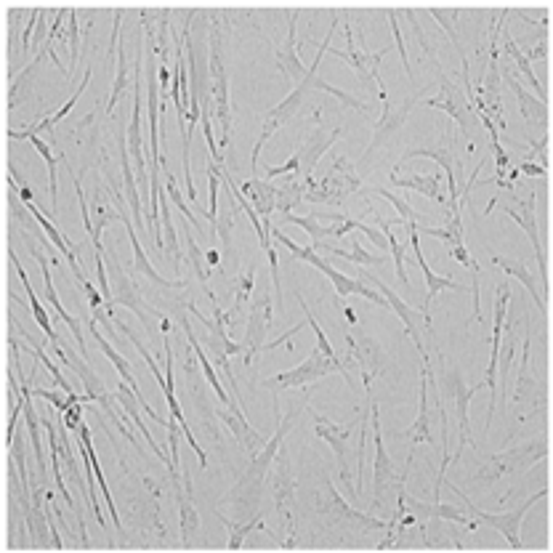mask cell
I'll list each match as a JSON object with an SVG mask.
<instances>
[{
	"mask_svg": "<svg viewBox=\"0 0 553 553\" xmlns=\"http://www.w3.org/2000/svg\"><path fill=\"white\" fill-rule=\"evenodd\" d=\"M285 224H296L301 226V229H306V234L312 237V245L309 248H317L325 237H333V229L330 226H322L320 221H317V216L314 213H309V216H293V213H285V216H280V221H277V229H282Z\"/></svg>",
	"mask_w": 553,
	"mask_h": 553,
	"instance_id": "45",
	"label": "cell"
},
{
	"mask_svg": "<svg viewBox=\"0 0 553 553\" xmlns=\"http://www.w3.org/2000/svg\"><path fill=\"white\" fill-rule=\"evenodd\" d=\"M447 487H450L452 492H458L460 498H463V506H466L468 516L474 519L476 524H484V527H492V530H498L503 538L508 540V546L514 548V551H522L524 548V540H522V522L524 516H527V511H530L538 500H546L548 498V490L543 487V490H538L532 498H527L522 503V506L511 508V511H503V514H490V511H482V508H476L471 500H468V495L460 487H455V484L447 482Z\"/></svg>",
	"mask_w": 553,
	"mask_h": 553,
	"instance_id": "13",
	"label": "cell"
},
{
	"mask_svg": "<svg viewBox=\"0 0 553 553\" xmlns=\"http://www.w3.org/2000/svg\"><path fill=\"white\" fill-rule=\"evenodd\" d=\"M359 229H362V221L351 219L349 213H346V219L341 221V226H335V229H333V237H343V234L359 232Z\"/></svg>",
	"mask_w": 553,
	"mask_h": 553,
	"instance_id": "60",
	"label": "cell"
},
{
	"mask_svg": "<svg viewBox=\"0 0 553 553\" xmlns=\"http://www.w3.org/2000/svg\"><path fill=\"white\" fill-rule=\"evenodd\" d=\"M128 94V56H125V40L120 38L117 43V72H115V83H112V94L107 99V117L115 112L117 102Z\"/></svg>",
	"mask_w": 553,
	"mask_h": 553,
	"instance_id": "46",
	"label": "cell"
},
{
	"mask_svg": "<svg viewBox=\"0 0 553 553\" xmlns=\"http://www.w3.org/2000/svg\"><path fill=\"white\" fill-rule=\"evenodd\" d=\"M386 16H389L391 32H394V43H397V48H399V56H402V67H405L407 78H410L415 83V72H413V67H410V62H407L405 35H402V27H399V22H397V11H394V8H386Z\"/></svg>",
	"mask_w": 553,
	"mask_h": 553,
	"instance_id": "56",
	"label": "cell"
},
{
	"mask_svg": "<svg viewBox=\"0 0 553 553\" xmlns=\"http://www.w3.org/2000/svg\"><path fill=\"white\" fill-rule=\"evenodd\" d=\"M272 306L274 298L269 293H264L261 298H256L250 304L248 312V328H245V341H242V362L245 367H253V362H258V357L264 354L266 346V333L272 328Z\"/></svg>",
	"mask_w": 553,
	"mask_h": 553,
	"instance_id": "23",
	"label": "cell"
},
{
	"mask_svg": "<svg viewBox=\"0 0 553 553\" xmlns=\"http://www.w3.org/2000/svg\"><path fill=\"white\" fill-rule=\"evenodd\" d=\"M359 195H378V197H383V200H389L391 205H394V208H397V213H399V219H405V221H415V224H421L423 221V216L418 211H415L413 205L407 203L405 197H399V195H394V192H391V189H383V187H378V189H373V187H362L359 189Z\"/></svg>",
	"mask_w": 553,
	"mask_h": 553,
	"instance_id": "50",
	"label": "cell"
},
{
	"mask_svg": "<svg viewBox=\"0 0 553 553\" xmlns=\"http://www.w3.org/2000/svg\"><path fill=\"white\" fill-rule=\"evenodd\" d=\"M548 458V434H543L540 439H532V442H524L519 447H508L503 452H495L490 458L484 460L479 471L471 476V484H495L500 476L514 474V471H522V468L535 466L538 460Z\"/></svg>",
	"mask_w": 553,
	"mask_h": 553,
	"instance_id": "12",
	"label": "cell"
},
{
	"mask_svg": "<svg viewBox=\"0 0 553 553\" xmlns=\"http://www.w3.org/2000/svg\"><path fill=\"white\" fill-rule=\"evenodd\" d=\"M165 195L171 197V203L179 208V213H184V219L192 221V226H195V229H203V221L197 219L195 213H192V208L187 205V200L181 197V192H179V187H176V179H173V176H168V181H165Z\"/></svg>",
	"mask_w": 553,
	"mask_h": 553,
	"instance_id": "54",
	"label": "cell"
},
{
	"mask_svg": "<svg viewBox=\"0 0 553 553\" xmlns=\"http://www.w3.org/2000/svg\"><path fill=\"white\" fill-rule=\"evenodd\" d=\"M86 328L91 330V335H94L96 346H99V349H102L104 357L110 359L112 365H115L117 375H120V381L128 383V386H131L133 394H136V397H139L141 407H144V413H149V418H152V421H155V423H160V426H171L173 418H171V421H165L163 415L155 413V410H152V407H149V402H147V399H144V394H141V391H139V381H136V378H133V373H131V365H128V359H125L123 354H120V351H117L115 346H112V343L107 341V338H104L102 333H99V322H96L94 317H86Z\"/></svg>",
	"mask_w": 553,
	"mask_h": 553,
	"instance_id": "26",
	"label": "cell"
},
{
	"mask_svg": "<svg viewBox=\"0 0 553 553\" xmlns=\"http://www.w3.org/2000/svg\"><path fill=\"white\" fill-rule=\"evenodd\" d=\"M285 14H288V35H285L282 43L274 46V62H277V70L282 72V78L290 80V83H301L306 75V67L304 62H301V56H298L301 46H304V43H298L296 38L298 11L296 8H288Z\"/></svg>",
	"mask_w": 553,
	"mask_h": 553,
	"instance_id": "27",
	"label": "cell"
},
{
	"mask_svg": "<svg viewBox=\"0 0 553 553\" xmlns=\"http://www.w3.org/2000/svg\"><path fill=\"white\" fill-rule=\"evenodd\" d=\"M423 96H426V86H421L415 94H410L402 104H397V107H386L383 110V115L375 120L373 125V139H370V144H367L365 155H362V160H359L354 168H357V173L365 179L367 173H370V168L375 165V160H378V155L383 152V147L389 144L394 136L399 133V128L407 123V117L413 115L415 104L421 102Z\"/></svg>",
	"mask_w": 553,
	"mask_h": 553,
	"instance_id": "14",
	"label": "cell"
},
{
	"mask_svg": "<svg viewBox=\"0 0 553 553\" xmlns=\"http://www.w3.org/2000/svg\"><path fill=\"white\" fill-rule=\"evenodd\" d=\"M176 492V503H179V527H181V546H195L197 532H200V514H197L195 498H192V474L184 471L179 482H171Z\"/></svg>",
	"mask_w": 553,
	"mask_h": 553,
	"instance_id": "30",
	"label": "cell"
},
{
	"mask_svg": "<svg viewBox=\"0 0 553 553\" xmlns=\"http://www.w3.org/2000/svg\"><path fill=\"white\" fill-rule=\"evenodd\" d=\"M208 192H211V208L205 213V219L211 221V226L216 229V216H219V168L216 163H208Z\"/></svg>",
	"mask_w": 553,
	"mask_h": 553,
	"instance_id": "55",
	"label": "cell"
},
{
	"mask_svg": "<svg viewBox=\"0 0 553 553\" xmlns=\"http://www.w3.org/2000/svg\"><path fill=\"white\" fill-rule=\"evenodd\" d=\"M516 171H519V176H538V179H548V168H540L538 163H527V160H524L522 165H516Z\"/></svg>",
	"mask_w": 553,
	"mask_h": 553,
	"instance_id": "59",
	"label": "cell"
},
{
	"mask_svg": "<svg viewBox=\"0 0 553 553\" xmlns=\"http://www.w3.org/2000/svg\"><path fill=\"white\" fill-rule=\"evenodd\" d=\"M426 107L442 110L458 123L460 133L468 139V152H474V141H471V131H474V107L463 94V88L458 83H452L442 70H439V94L434 99H426Z\"/></svg>",
	"mask_w": 553,
	"mask_h": 553,
	"instance_id": "21",
	"label": "cell"
},
{
	"mask_svg": "<svg viewBox=\"0 0 553 553\" xmlns=\"http://www.w3.org/2000/svg\"><path fill=\"white\" fill-rule=\"evenodd\" d=\"M317 516L325 527L341 532H354V535H370V532H386V519H378L373 514L351 508L343 495L335 490L333 479L322 474L320 490H317Z\"/></svg>",
	"mask_w": 553,
	"mask_h": 553,
	"instance_id": "5",
	"label": "cell"
},
{
	"mask_svg": "<svg viewBox=\"0 0 553 553\" xmlns=\"http://www.w3.org/2000/svg\"><path fill=\"white\" fill-rule=\"evenodd\" d=\"M277 468H274L272 476V492H274V506H277V516H280V532L274 535L277 546L290 551V548H298V530H296V474L290 468V450L288 444L282 442L280 452H277Z\"/></svg>",
	"mask_w": 553,
	"mask_h": 553,
	"instance_id": "7",
	"label": "cell"
},
{
	"mask_svg": "<svg viewBox=\"0 0 553 553\" xmlns=\"http://www.w3.org/2000/svg\"><path fill=\"white\" fill-rule=\"evenodd\" d=\"M333 373H341L351 389L357 391V383H354L351 373L341 362V357H325L320 349H314L312 354H309L301 365L293 367V370H285V373H277L272 375V378H264L261 386H264L266 391H272V394H280V391L290 389H309L312 383H317L320 378Z\"/></svg>",
	"mask_w": 553,
	"mask_h": 553,
	"instance_id": "10",
	"label": "cell"
},
{
	"mask_svg": "<svg viewBox=\"0 0 553 553\" xmlns=\"http://www.w3.org/2000/svg\"><path fill=\"white\" fill-rule=\"evenodd\" d=\"M343 32H346V48H328V54H333L335 59H341L351 67V70L357 72L359 83L365 91L370 94H378L383 99V110L391 107L389 104V94H386V83L381 78V62L389 56L391 48H383V51H367L365 43V32L359 30L354 35V24L349 22V11H343Z\"/></svg>",
	"mask_w": 553,
	"mask_h": 553,
	"instance_id": "3",
	"label": "cell"
},
{
	"mask_svg": "<svg viewBox=\"0 0 553 553\" xmlns=\"http://www.w3.org/2000/svg\"><path fill=\"white\" fill-rule=\"evenodd\" d=\"M181 328H184V335H187V343H189V346H192V349H195L197 362H200V370H203L205 381L211 383V389H213V394H216V399H219L221 405H226V407L234 405L237 399H232V397H229V394H226L224 389H221L219 373H216V367H213V359L208 357V354H205L203 346H200V341H197V335L192 333V325H189L187 317H181Z\"/></svg>",
	"mask_w": 553,
	"mask_h": 553,
	"instance_id": "38",
	"label": "cell"
},
{
	"mask_svg": "<svg viewBox=\"0 0 553 553\" xmlns=\"http://www.w3.org/2000/svg\"><path fill=\"white\" fill-rule=\"evenodd\" d=\"M524 149H527V155H524L527 163H535V160H538L540 168H548V133H543L538 141L524 144Z\"/></svg>",
	"mask_w": 553,
	"mask_h": 553,
	"instance_id": "57",
	"label": "cell"
},
{
	"mask_svg": "<svg viewBox=\"0 0 553 553\" xmlns=\"http://www.w3.org/2000/svg\"><path fill=\"white\" fill-rule=\"evenodd\" d=\"M240 192L250 200V205L256 208V213L261 216V224H264V232H272V213L277 211V184L266 179H248L240 187Z\"/></svg>",
	"mask_w": 553,
	"mask_h": 553,
	"instance_id": "33",
	"label": "cell"
},
{
	"mask_svg": "<svg viewBox=\"0 0 553 553\" xmlns=\"http://www.w3.org/2000/svg\"><path fill=\"white\" fill-rule=\"evenodd\" d=\"M357 274L362 277V282L373 285V288L378 290L383 298H386L389 309H394V312H397V317L402 320V325H405L407 335H410V341L415 343L418 354H421V351H429L423 341H426V335H429V338H434V333H431V317H426V314L418 312V309H413V306H407L405 298L397 296V290L389 288L386 282H381L378 277H373V274H367L365 266H357Z\"/></svg>",
	"mask_w": 553,
	"mask_h": 553,
	"instance_id": "16",
	"label": "cell"
},
{
	"mask_svg": "<svg viewBox=\"0 0 553 553\" xmlns=\"http://www.w3.org/2000/svg\"><path fill=\"white\" fill-rule=\"evenodd\" d=\"M405 16L407 19H410V24H413V32H415V40H418V46H421V54H429V59H431V64H434V67H437V72H439V59H437V48L431 46V40H429V35H426V32H423V24L418 22V16H415V11L413 8H405Z\"/></svg>",
	"mask_w": 553,
	"mask_h": 553,
	"instance_id": "53",
	"label": "cell"
},
{
	"mask_svg": "<svg viewBox=\"0 0 553 553\" xmlns=\"http://www.w3.org/2000/svg\"><path fill=\"white\" fill-rule=\"evenodd\" d=\"M59 40L67 43V51H70V78L75 67H78L80 51H83V43H80V24H78V11L70 8V19H67V30L59 32ZM67 78V80H70Z\"/></svg>",
	"mask_w": 553,
	"mask_h": 553,
	"instance_id": "49",
	"label": "cell"
},
{
	"mask_svg": "<svg viewBox=\"0 0 553 553\" xmlns=\"http://www.w3.org/2000/svg\"><path fill=\"white\" fill-rule=\"evenodd\" d=\"M91 72H94V70H91V67H86V78L80 80L78 91H75V94H72V96H70V99H67V102H64V104H62V107H59V110H56V112H51V115H48V117H43V120H40V123H38V125H30V128H24V131H30V133H38V136H40V133H43V131H54L56 125L62 123L64 117L70 115V112H72V107H75V104H78V99H80V96L86 94L88 83H91Z\"/></svg>",
	"mask_w": 553,
	"mask_h": 553,
	"instance_id": "44",
	"label": "cell"
},
{
	"mask_svg": "<svg viewBox=\"0 0 553 553\" xmlns=\"http://www.w3.org/2000/svg\"><path fill=\"white\" fill-rule=\"evenodd\" d=\"M213 415H216V418L224 423L226 429L232 431L234 439H237V444L242 447V452H248L250 458H253V455H256V452L266 444L264 434L253 429V426L248 423V418H245V410H242L240 402H234V405H229V407H219V410H216Z\"/></svg>",
	"mask_w": 553,
	"mask_h": 553,
	"instance_id": "29",
	"label": "cell"
},
{
	"mask_svg": "<svg viewBox=\"0 0 553 553\" xmlns=\"http://www.w3.org/2000/svg\"><path fill=\"white\" fill-rule=\"evenodd\" d=\"M516 40V38H514ZM516 46L524 54L527 62H548V54H551V43H548V27H540L538 35H527V38L516 40Z\"/></svg>",
	"mask_w": 553,
	"mask_h": 553,
	"instance_id": "47",
	"label": "cell"
},
{
	"mask_svg": "<svg viewBox=\"0 0 553 553\" xmlns=\"http://www.w3.org/2000/svg\"><path fill=\"white\" fill-rule=\"evenodd\" d=\"M306 181V203L314 205H343L354 192L365 187V179L359 176L357 168L349 163V157L333 155V163L322 176H309Z\"/></svg>",
	"mask_w": 553,
	"mask_h": 553,
	"instance_id": "6",
	"label": "cell"
},
{
	"mask_svg": "<svg viewBox=\"0 0 553 553\" xmlns=\"http://www.w3.org/2000/svg\"><path fill=\"white\" fill-rule=\"evenodd\" d=\"M256 264L248 266V272L245 274H237L234 277V306L226 312V317H229V322H234V317L240 314V309L250 301V293H253V285H256Z\"/></svg>",
	"mask_w": 553,
	"mask_h": 553,
	"instance_id": "48",
	"label": "cell"
},
{
	"mask_svg": "<svg viewBox=\"0 0 553 553\" xmlns=\"http://www.w3.org/2000/svg\"><path fill=\"white\" fill-rule=\"evenodd\" d=\"M511 282L503 280L495 288V309H492V357H490V367H487V375H484V386L490 389V402H487V418H484V434L490 437L492 429V415H495V405H498V381H495V375H498V354H500V333H503V320H506L508 306H511Z\"/></svg>",
	"mask_w": 553,
	"mask_h": 553,
	"instance_id": "17",
	"label": "cell"
},
{
	"mask_svg": "<svg viewBox=\"0 0 553 553\" xmlns=\"http://www.w3.org/2000/svg\"><path fill=\"white\" fill-rule=\"evenodd\" d=\"M107 264H110V285H112V301H115V306H125L128 312L136 314V317L141 320V325H144V330L152 333V330H155V322L149 320V314H152L155 320H163V314L155 312L152 306H147V301H144V296H141V290L136 288V282H133L131 277H128V272L120 266V261H117L112 250L107 253Z\"/></svg>",
	"mask_w": 553,
	"mask_h": 553,
	"instance_id": "19",
	"label": "cell"
},
{
	"mask_svg": "<svg viewBox=\"0 0 553 553\" xmlns=\"http://www.w3.org/2000/svg\"><path fill=\"white\" fill-rule=\"evenodd\" d=\"M532 354V333L527 330L522 343V362H519V375H516V389H514V405H508V423L514 421V429H508V439L516 437V431L522 429L524 423L538 418V415H546L548 410V386L543 381L535 378L530 365Z\"/></svg>",
	"mask_w": 553,
	"mask_h": 553,
	"instance_id": "4",
	"label": "cell"
},
{
	"mask_svg": "<svg viewBox=\"0 0 553 553\" xmlns=\"http://www.w3.org/2000/svg\"><path fill=\"white\" fill-rule=\"evenodd\" d=\"M314 88H317V91H325V94H330V96H335V99H341V102L346 104V107H351V110L362 112V115H370V112H373V107H370V104L359 102V99H354V96L346 94V91H341V88L330 86L328 80L314 78Z\"/></svg>",
	"mask_w": 553,
	"mask_h": 553,
	"instance_id": "52",
	"label": "cell"
},
{
	"mask_svg": "<svg viewBox=\"0 0 553 553\" xmlns=\"http://www.w3.org/2000/svg\"><path fill=\"white\" fill-rule=\"evenodd\" d=\"M211 14V35H208V51H211V99L216 104V115L221 120L219 149L226 152L232 141V102H229V75L224 64V27L216 11Z\"/></svg>",
	"mask_w": 553,
	"mask_h": 553,
	"instance_id": "8",
	"label": "cell"
},
{
	"mask_svg": "<svg viewBox=\"0 0 553 553\" xmlns=\"http://www.w3.org/2000/svg\"><path fill=\"white\" fill-rule=\"evenodd\" d=\"M359 421H362V413H357V418L349 423H338L333 421V418H328V415L322 413H314V434L322 439V442H328L330 447H333L335 458H338V466H341V482L343 487L349 490L351 498H357V487H354V476H351V466H349V437L351 431L357 429Z\"/></svg>",
	"mask_w": 553,
	"mask_h": 553,
	"instance_id": "18",
	"label": "cell"
},
{
	"mask_svg": "<svg viewBox=\"0 0 553 553\" xmlns=\"http://www.w3.org/2000/svg\"><path fill=\"white\" fill-rule=\"evenodd\" d=\"M437 389H439V397L450 399L452 407H455V415H458L460 442H458V450L450 455V463H458V458L463 455V450H466V444L468 447H474V450H479L474 442V434H471L468 405H471V399H474L476 391L484 389V383L466 386V383H463V375H460V370H444V373L437 378Z\"/></svg>",
	"mask_w": 553,
	"mask_h": 553,
	"instance_id": "15",
	"label": "cell"
},
{
	"mask_svg": "<svg viewBox=\"0 0 553 553\" xmlns=\"http://www.w3.org/2000/svg\"><path fill=\"white\" fill-rule=\"evenodd\" d=\"M330 16H333V22H330L328 35H325V40H322L320 51H317V56H314L312 67L306 70L304 80H301V83H296V86H293V91H290V94L285 96L280 104H277V107H272V110L264 112L261 136H258V141L253 144V155H250V171H253V173L258 171V160H261V149L266 147V141L272 139L274 133L280 131L282 125L290 123V120H293V117L301 112V107H304V102H306V96L314 91V78H317V70H320L322 59H325L330 43H333L335 30H338V11H330Z\"/></svg>",
	"mask_w": 553,
	"mask_h": 553,
	"instance_id": "2",
	"label": "cell"
},
{
	"mask_svg": "<svg viewBox=\"0 0 553 553\" xmlns=\"http://www.w3.org/2000/svg\"><path fill=\"white\" fill-rule=\"evenodd\" d=\"M343 351L354 359V365L362 373V386L365 391L373 389L375 378H381L389 370V354L381 349V343L365 333H346L343 335Z\"/></svg>",
	"mask_w": 553,
	"mask_h": 553,
	"instance_id": "20",
	"label": "cell"
},
{
	"mask_svg": "<svg viewBox=\"0 0 553 553\" xmlns=\"http://www.w3.org/2000/svg\"><path fill=\"white\" fill-rule=\"evenodd\" d=\"M306 402H309V397H304L301 405L293 402L290 413L282 418L280 402H277V394H274V418H277V431H274L272 439H269V442H266L264 447L253 455V458H250V466L242 471L240 479H237V482L229 487V492H226L224 498L219 500V508H232L237 522H248V519H253V516L261 511L266 476H269V471H272L274 458H277V452H280L285 437H288L290 431H293V426H296L298 418H301V410H304Z\"/></svg>",
	"mask_w": 553,
	"mask_h": 553,
	"instance_id": "1",
	"label": "cell"
},
{
	"mask_svg": "<svg viewBox=\"0 0 553 553\" xmlns=\"http://www.w3.org/2000/svg\"><path fill=\"white\" fill-rule=\"evenodd\" d=\"M83 407H86L83 402H75V405H72L70 410L62 415V423L67 426V429L78 431V426L83 423Z\"/></svg>",
	"mask_w": 553,
	"mask_h": 553,
	"instance_id": "58",
	"label": "cell"
},
{
	"mask_svg": "<svg viewBox=\"0 0 553 553\" xmlns=\"http://www.w3.org/2000/svg\"><path fill=\"white\" fill-rule=\"evenodd\" d=\"M498 48H503V54L508 56V59H514L516 70L522 72L524 78L532 83V91H535V96H538L540 102L548 104V88L543 86V80L535 75V70H532V64L524 59V54L519 51V46H516V40L511 38V30H506V22H503V27H500V40H498Z\"/></svg>",
	"mask_w": 553,
	"mask_h": 553,
	"instance_id": "36",
	"label": "cell"
},
{
	"mask_svg": "<svg viewBox=\"0 0 553 553\" xmlns=\"http://www.w3.org/2000/svg\"><path fill=\"white\" fill-rule=\"evenodd\" d=\"M370 415H373V444H375V458H373V498H370V511L373 514H381V508L389 506V500H397V490H402L407 484V476L397 474L394 468V460L386 452V444H383V431H381V413H378V405L370 397Z\"/></svg>",
	"mask_w": 553,
	"mask_h": 553,
	"instance_id": "11",
	"label": "cell"
},
{
	"mask_svg": "<svg viewBox=\"0 0 553 553\" xmlns=\"http://www.w3.org/2000/svg\"><path fill=\"white\" fill-rule=\"evenodd\" d=\"M8 258H11V264H14L16 274H19V280H22L24 293H27V298H30V312H32V317H35V322H38L40 328H43V333H46L48 343H56V341H59V335H56L54 325H51V317H48L46 306H43V301H40V298H38V293L32 290L30 277H27V272H24L22 261H19V256H16V253H14V248L8 250Z\"/></svg>",
	"mask_w": 553,
	"mask_h": 553,
	"instance_id": "37",
	"label": "cell"
},
{
	"mask_svg": "<svg viewBox=\"0 0 553 553\" xmlns=\"http://www.w3.org/2000/svg\"><path fill=\"white\" fill-rule=\"evenodd\" d=\"M346 131H349V128H343V125H335L333 131H325L322 125L309 128L304 139L296 144V152H293V155L298 157V179H309V176H314L320 157L325 155L341 136H346Z\"/></svg>",
	"mask_w": 553,
	"mask_h": 553,
	"instance_id": "24",
	"label": "cell"
},
{
	"mask_svg": "<svg viewBox=\"0 0 553 553\" xmlns=\"http://www.w3.org/2000/svg\"><path fill=\"white\" fill-rule=\"evenodd\" d=\"M490 256H492V264L500 266V269L506 272V277H516V280L522 282L524 288L530 290L532 301L538 304L540 314H543V317H548V298L543 296V290H540V282L532 277L530 266L524 264V261H514V258L498 256V253H490Z\"/></svg>",
	"mask_w": 553,
	"mask_h": 553,
	"instance_id": "35",
	"label": "cell"
},
{
	"mask_svg": "<svg viewBox=\"0 0 553 553\" xmlns=\"http://www.w3.org/2000/svg\"><path fill=\"white\" fill-rule=\"evenodd\" d=\"M184 242H187V258L189 264H192V269H195V277L197 282H200V288L205 290V296L213 298L216 293H213V288L208 285V277H211V264H208V258H205V253L200 250V245H197V240L192 237V229H189V221H184Z\"/></svg>",
	"mask_w": 553,
	"mask_h": 553,
	"instance_id": "43",
	"label": "cell"
},
{
	"mask_svg": "<svg viewBox=\"0 0 553 553\" xmlns=\"http://www.w3.org/2000/svg\"><path fill=\"white\" fill-rule=\"evenodd\" d=\"M500 80L506 83L511 91H514L516 102H519V110H522L524 123H527V128H530V133L538 128L540 136L543 133H548V104L540 102L538 96L532 94V91H527L524 86H519V80L511 75V70H508L506 64H500Z\"/></svg>",
	"mask_w": 553,
	"mask_h": 553,
	"instance_id": "28",
	"label": "cell"
},
{
	"mask_svg": "<svg viewBox=\"0 0 553 553\" xmlns=\"http://www.w3.org/2000/svg\"><path fill=\"white\" fill-rule=\"evenodd\" d=\"M8 139H19V141H30L32 149L38 152L43 160H46V168H48V192H51V211H59V171H56V165H59V160L64 157L62 155H51V147H48L46 141L40 139L38 133H30V131H8Z\"/></svg>",
	"mask_w": 553,
	"mask_h": 553,
	"instance_id": "34",
	"label": "cell"
},
{
	"mask_svg": "<svg viewBox=\"0 0 553 553\" xmlns=\"http://www.w3.org/2000/svg\"><path fill=\"white\" fill-rule=\"evenodd\" d=\"M434 378V365H431L429 351H421V397H418V418L407 431H399L397 437H405L410 442V455H407L405 476H410L415 460V447L418 444H434V434H431V405H429V386Z\"/></svg>",
	"mask_w": 553,
	"mask_h": 553,
	"instance_id": "22",
	"label": "cell"
},
{
	"mask_svg": "<svg viewBox=\"0 0 553 553\" xmlns=\"http://www.w3.org/2000/svg\"><path fill=\"white\" fill-rule=\"evenodd\" d=\"M24 234V232H22ZM32 234H24V242H27V248H30V256L38 261L40 266V274H43V290H46V301L56 309V314H59V320L70 328L72 338H75V346H78V351L83 354V357L88 359V349H86V335H83V320H78V317H72L67 309H64V304L59 301V293H56L54 288V280H51V272H48V258L43 256V250L35 245V242L30 240Z\"/></svg>",
	"mask_w": 553,
	"mask_h": 553,
	"instance_id": "25",
	"label": "cell"
},
{
	"mask_svg": "<svg viewBox=\"0 0 553 553\" xmlns=\"http://www.w3.org/2000/svg\"><path fill=\"white\" fill-rule=\"evenodd\" d=\"M391 184L399 189H410L418 195L429 197L434 203L447 205V197L442 195V173H410V176H391Z\"/></svg>",
	"mask_w": 553,
	"mask_h": 553,
	"instance_id": "39",
	"label": "cell"
},
{
	"mask_svg": "<svg viewBox=\"0 0 553 553\" xmlns=\"http://www.w3.org/2000/svg\"><path fill=\"white\" fill-rule=\"evenodd\" d=\"M117 144H120V168H123V197L125 203L131 205V219L133 226L139 232H149L147 229V216H144V203H141V192L136 189V176H133L131 155H128V139H125V131L117 133Z\"/></svg>",
	"mask_w": 553,
	"mask_h": 553,
	"instance_id": "31",
	"label": "cell"
},
{
	"mask_svg": "<svg viewBox=\"0 0 553 553\" xmlns=\"http://www.w3.org/2000/svg\"><path fill=\"white\" fill-rule=\"evenodd\" d=\"M216 516H219V522L224 524L226 530H229V543H226V548H229V551H240V548L245 546V538H248L253 530L264 532V535L274 538V532L264 524V514H261V511H258L253 519H248V522H237V519L232 522V519H226L224 511H216Z\"/></svg>",
	"mask_w": 553,
	"mask_h": 553,
	"instance_id": "41",
	"label": "cell"
},
{
	"mask_svg": "<svg viewBox=\"0 0 553 553\" xmlns=\"http://www.w3.org/2000/svg\"><path fill=\"white\" fill-rule=\"evenodd\" d=\"M498 203L508 219H514L516 224L522 226L524 232H527V237H530L532 248H535V258H538L540 290H543V296L548 298V253H546V245H543V234H540L538 216H535V203H538V195L532 192L530 197H519V195H514V192H503V195L492 197L490 205L484 208V216H490V211Z\"/></svg>",
	"mask_w": 553,
	"mask_h": 553,
	"instance_id": "9",
	"label": "cell"
},
{
	"mask_svg": "<svg viewBox=\"0 0 553 553\" xmlns=\"http://www.w3.org/2000/svg\"><path fill=\"white\" fill-rule=\"evenodd\" d=\"M314 250H325V253H330V256L343 258V261H349V264H354V266H386L389 264V256H373V253H367V250L362 248L359 237H354V240H351V250H343V248H338V245H333V242H325V240H322Z\"/></svg>",
	"mask_w": 553,
	"mask_h": 553,
	"instance_id": "42",
	"label": "cell"
},
{
	"mask_svg": "<svg viewBox=\"0 0 553 553\" xmlns=\"http://www.w3.org/2000/svg\"><path fill=\"white\" fill-rule=\"evenodd\" d=\"M516 351V320L508 306L506 320H503V333H500V354H498V370H500V402L503 413H508V391H511V365H514Z\"/></svg>",
	"mask_w": 553,
	"mask_h": 553,
	"instance_id": "32",
	"label": "cell"
},
{
	"mask_svg": "<svg viewBox=\"0 0 553 553\" xmlns=\"http://www.w3.org/2000/svg\"><path fill=\"white\" fill-rule=\"evenodd\" d=\"M429 14L434 16L439 24H442L444 30H447V35H450L452 46H455V51L460 54V59H468V54L463 51V46H460L458 30H455V19L460 16V8H450V11H444V8H429Z\"/></svg>",
	"mask_w": 553,
	"mask_h": 553,
	"instance_id": "51",
	"label": "cell"
},
{
	"mask_svg": "<svg viewBox=\"0 0 553 553\" xmlns=\"http://www.w3.org/2000/svg\"><path fill=\"white\" fill-rule=\"evenodd\" d=\"M78 437H80V442L88 447V455H91V466H94L96 484H99V490H102V498L107 500V511H110L112 527H115L117 535H125V527H123V522H120V514H117V506H115V500H112V492H110V487H107V479H104V471H102V466H99V458H96L94 442H91V429H88L86 423H80V426H78Z\"/></svg>",
	"mask_w": 553,
	"mask_h": 553,
	"instance_id": "40",
	"label": "cell"
}]
</instances>
